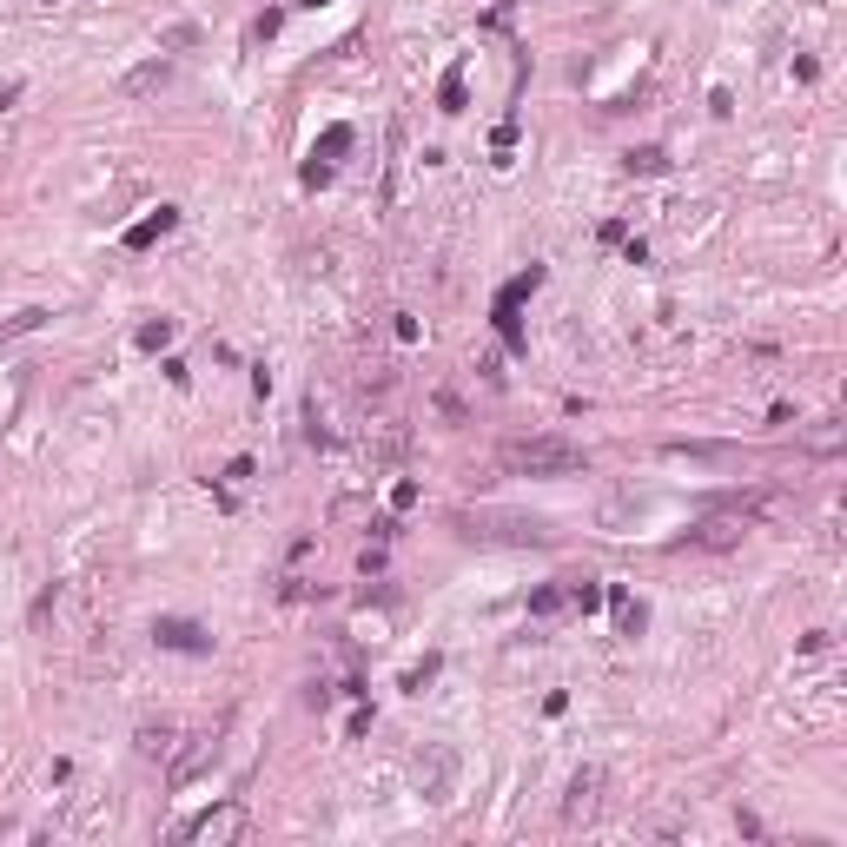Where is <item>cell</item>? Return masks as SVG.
Returning <instances> with one entry per match:
<instances>
[{
  "label": "cell",
  "instance_id": "2e32d148",
  "mask_svg": "<svg viewBox=\"0 0 847 847\" xmlns=\"http://www.w3.org/2000/svg\"><path fill=\"white\" fill-rule=\"evenodd\" d=\"M345 146H351V126H331V133L318 139V146H312V159H325V166H331V159L345 153Z\"/></svg>",
  "mask_w": 847,
  "mask_h": 847
},
{
  "label": "cell",
  "instance_id": "277c9868",
  "mask_svg": "<svg viewBox=\"0 0 847 847\" xmlns=\"http://www.w3.org/2000/svg\"><path fill=\"white\" fill-rule=\"evenodd\" d=\"M411 781H417L424 801H450V788H457V755H450V748H424Z\"/></svg>",
  "mask_w": 847,
  "mask_h": 847
},
{
  "label": "cell",
  "instance_id": "d6986e66",
  "mask_svg": "<svg viewBox=\"0 0 847 847\" xmlns=\"http://www.w3.org/2000/svg\"><path fill=\"white\" fill-rule=\"evenodd\" d=\"M563 596H570V609H583V616H589V609L603 603V589H596V583H570V589H563Z\"/></svg>",
  "mask_w": 847,
  "mask_h": 847
},
{
  "label": "cell",
  "instance_id": "5bb4252c",
  "mask_svg": "<svg viewBox=\"0 0 847 847\" xmlns=\"http://www.w3.org/2000/svg\"><path fill=\"white\" fill-rule=\"evenodd\" d=\"M173 345V318H153V325H139V351H166Z\"/></svg>",
  "mask_w": 847,
  "mask_h": 847
},
{
  "label": "cell",
  "instance_id": "30bf717a",
  "mask_svg": "<svg viewBox=\"0 0 847 847\" xmlns=\"http://www.w3.org/2000/svg\"><path fill=\"white\" fill-rule=\"evenodd\" d=\"M173 225H179V212H173V206H159L153 219H139L133 232H126V245H133V252H146L153 239H166V232H173Z\"/></svg>",
  "mask_w": 847,
  "mask_h": 847
},
{
  "label": "cell",
  "instance_id": "e0dca14e",
  "mask_svg": "<svg viewBox=\"0 0 847 847\" xmlns=\"http://www.w3.org/2000/svg\"><path fill=\"white\" fill-rule=\"evenodd\" d=\"M47 325V312H14L7 325H0V345H7V338H27V331H40Z\"/></svg>",
  "mask_w": 847,
  "mask_h": 847
},
{
  "label": "cell",
  "instance_id": "7c38bea8",
  "mask_svg": "<svg viewBox=\"0 0 847 847\" xmlns=\"http://www.w3.org/2000/svg\"><path fill=\"white\" fill-rule=\"evenodd\" d=\"M603 596L616 603V629H623V636H642V623H649V609H642V603H629L623 589H603Z\"/></svg>",
  "mask_w": 847,
  "mask_h": 847
},
{
  "label": "cell",
  "instance_id": "cb8c5ba5",
  "mask_svg": "<svg viewBox=\"0 0 847 847\" xmlns=\"http://www.w3.org/2000/svg\"><path fill=\"white\" fill-rule=\"evenodd\" d=\"M305 7H325V0H305Z\"/></svg>",
  "mask_w": 847,
  "mask_h": 847
},
{
  "label": "cell",
  "instance_id": "ac0fdd59",
  "mask_svg": "<svg viewBox=\"0 0 847 847\" xmlns=\"http://www.w3.org/2000/svg\"><path fill=\"white\" fill-rule=\"evenodd\" d=\"M139 755H173V728H139Z\"/></svg>",
  "mask_w": 847,
  "mask_h": 847
},
{
  "label": "cell",
  "instance_id": "7402d4cb",
  "mask_svg": "<svg viewBox=\"0 0 847 847\" xmlns=\"http://www.w3.org/2000/svg\"><path fill=\"white\" fill-rule=\"evenodd\" d=\"M192 40H199V27H192V20H179V27H166V47H192Z\"/></svg>",
  "mask_w": 847,
  "mask_h": 847
},
{
  "label": "cell",
  "instance_id": "8fae6325",
  "mask_svg": "<svg viewBox=\"0 0 847 847\" xmlns=\"http://www.w3.org/2000/svg\"><path fill=\"white\" fill-rule=\"evenodd\" d=\"M801 444L814 450V457H841V450H847V424H814V431H801Z\"/></svg>",
  "mask_w": 847,
  "mask_h": 847
},
{
  "label": "cell",
  "instance_id": "44dd1931",
  "mask_svg": "<svg viewBox=\"0 0 847 847\" xmlns=\"http://www.w3.org/2000/svg\"><path fill=\"white\" fill-rule=\"evenodd\" d=\"M629 517H636V497H609V503H603V523H609V530L629 523Z\"/></svg>",
  "mask_w": 847,
  "mask_h": 847
},
{
  "label": "cell",
  "instance_id": "4fadbf2b",
  "mask_svg": "<svg viewBox=\"0 0 847 847\" xmlns=\"http://www.w3.org/2000/svg\"><path fill=\"white\" fill-rule=\"evenodd\" d=\"M629 173H642V179L669 173V153H662V146H636V153H629Z\"/></svg>",
  "mask_w": 847,
  "mask_h": 847
},
{
  "label": "cell",
  "instance_id": "ba28073f",
  "mask_svg": "<svg viewBox=\"0 0 847 847\" xmlns=\"http://www.w3.org/2000/svg\"><path fill=\"white\" fill-rule=\"evenodd\" d=\"M166 87H173V60H146V67H133V73L120 80L126 100H153V93H166Z\"/></svg>",
  "mask_w": 847,
  "mask_h": 847
},
{
  "label": "cell",
  "instance_id": "5b68a950",
  "mask_svg": "<svg viewBox=\"0 0 847 847\" xmlns=\"http://www.w3.org/2000/svg\"><path fill=\"white\" fill-rule=\"evenodd\" d=\"M153 642L173 649V656H212V629L186 623V616H159V623H153Z\"/></svg>",
  "mask_w": 847,
  "mask_h": 847
},
{
  "label": "cell",
  "instance_id": "603a6c76",
  "mask_svg": "<svg viewBox=\"0 0 847 847\" xmlns=\"http://www.w3.org/2000/svg\"><path fill=\"white\" fill-rule=\"evenodd\" d=\"M431 675H437V656H424V669H411V675H404V689H411V695H417V689H424V682H431Z\"/></svg>",
  "mask_w": 847,
  "mask_h": 847
},
{
  "label": "cell",
  "instance_id": "9c48e42d",
  "mask_svg": "<svg viewBox=\"0 0 847 847\" xmlns=\"http://www.w3.org/2000/svg\"><path fill=\"white\" fill-rule=\"evenodd\" d=\"M689 543H695V550H728V543H742V517H709V523H695Z\"/></svg>",
  "mask_w": 847,
  "mask_h": 847
},
{
  "label": "cell",
  "instance_id": "3957f363",
  "mask_svg": "<svg viewBox=\"0 0 847 847\" xmlns=\"http://www.w3.org/2000/svg\"><path fill=\"white\" fill-rule=\"evenodd\" d=\"M245 834V808L239 801H219L206 814H192V821L179 828V841H206V847H225V841H239Z\"/></svg>",
  "mask_w": 847,
  "mask_h": 847
},
{
  "label": "cell",
  "instance_id": "7a4b0ae2",
  "mask_svg": "<svg viewBox=\"0 0 847 847\" xmlns=\"http://www.w3.org/2000/svg\"><path fill=\"white\" fill-rule=\"evenodd\" d=\"M457 530L470 543H550V530L536 517H470V510H457Z\"/></svg>",
  "mask_w": 847,
  "mask_h": 847
},
{
  "label": "cell",
  "instance_id": "52a82bcc",
  "mask_svg": "<svg viewBox=\"0 0 847 847\" xmlns=\"http://www.w3.org/2000/svg\"><path fill=\"white\" fill-rule=\"evenodd\" d=\"M212 755H219V735H186V755H173V768H166V781L186 788V781H199L212 768Z\"/></svg>",
  "mask_w": 847,
  "mask_h": 847
},
{
  "label": "cell",
  "instance_id": "8992f818",
  "mask_svg": "<svg viewBox=\"0 0 847 847\" xmlns=\"http://www.w3.org/2000/svg\"><path fill=\"white\" fill-rule=\"evenodd\" d=\"M596 808H603V768H576L570 801H563V821L583 828V821H596Z\"/></svg>",
  "mask_w": 847,
  "mask_h": 847
},
{
  "label": "cell",
  "instance_id": "6da1fadb",
  "mask_svg": "<svg viewBox=\"0 0 847 847\" xmlns=\"http://www.w3.org/2000/svg\"><path fill=\"white\" fill-rule=\"evenodd\" d=\"M503 470L517 477H576L589 470V450L570 437H523V444H503Z\"/></svg>",
  "mask_w": 847,
  "mask_h": 847
},
{
  "label": "cell",
  "instance_id": "9a60e30c",
  "mask_svg": "<svg viewBox=\"0 0 847 847\" xmlns=\"http://www.w3.org/2000/svg\"><path fill=\"white\" fill-rule=\"evenodd\" d=\"M563 603H570V596H563L556 583H543V589H530V616H556Z\"/></svg>",
  "mask_w": 847,
  "mask_h": 847
},
{
  "label": "cell",
  "instance_id": "ffe728a7",
  "mask_svg": "<svg viewBox=\"0 0 847 847\" xmlns=\"http://www.w3.org/2000/svg\"><path fill=\"white\" fill-rule=\"evenodd\" d=\"M437 100H444V113H464V73H444Z\"/></svg>",
  "mask_w": 847,
  "mask_h": 847
}]
</instances>
